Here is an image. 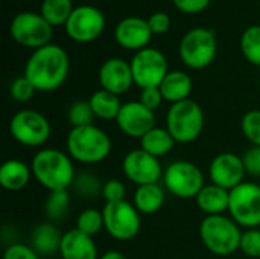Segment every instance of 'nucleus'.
I'll list each match as a JSON object with an SVG mask.
<instances>
[{
	"mask_svg": "<svg viewBox=\"0 0 260 259\" xmlns=\"http://www.w3.org/2000/svg\"><path fill=\"white\" fill-rule=\"evenodd\" d=\"M69 38L76 43H91L98 40L105 29V17L102 11L91 5L75 6L66 23Z\"/></svg>",
	"mask_w": 260,
	"mask_h": 259,
	"instance_id": "13",
	"label": "nucleus"
},
{
	"mask_svg": "<svg viewBox=\"0 0 260 259\" xmlns=\"http://www.w3.org/2000/svg\"><path fill=\"white\" fill-rule=\"evenodd\" d=\"M70 60L67 52L58 44H47L30 53L24 64V76L34 84L37 92H55L67 79Z\"/></svg>",
	"mask_w": 260,
	"mask_h": 259,
	"instance_id": "1",
	"label": "nucleus"
},
{
	"mask_svg": "<svg viewBox=\"0 0 260 259\" xmlns=\"http://www.w3.org/2000/svg\"><path fill=\"white\" fill-rule=\"evenodd\" d=\"M165 127L177 143H192L204 131L206 114L201 105L193 99H186L169 105L166 111Z\"/></svg>",
	"mask_w": 260,
	"mask_h": 259,
	"instance_id": "5",
	"label": "nucleus"
},
{
	"mask_svg": "<svg viewBox=\"0 0 260 259\" xmlns=\"http://www.w3.org/2000/svg\"><path fill=\"white\" fill-rule=\"evenodd\" d=\"M61 240L62 234L52 221L37 224L29 235V244L40 256H52L59 253Z\"/></svg>",
	"mask_w": 260,
	"mask_h": 259,
	"instance_id": "20",
	"label": "nucleus"
},
{
	"mask_svg": "<svg viewBox=\"0 0 260 259\" xmlns=\"http://www.w3.org/2000/svg\"><path fill=\"white\" fill-rule=\"evenodd\" d=\"M99 259H128L122 252L119 250H107L104 255H101Z\"/></svg>",
	"mask_w": 260,
	"mask_h": 259,
	"instance_id": "42",
	"label": "nucleus"
},
{
	"mask_svg": "<svg viewBox=\"0 0 260 259\" xmlns=\"http://www.w3.org/2000/svg\"><path fill=\"white\" fill-rule=\"evenodd\" d=\"M35 92L37 90H35L34 84L24 75L15 78L9 85V95L15 102H27V101H30L34 98V95H35Z\"/></svg>",
	"mask_w": 260,
	"mask_h": 259,
	"instance_id": "34",
	"label": "nucleus"
},
{
	"mask_svg": "<svg viewBox=\"0 0 260 259\" xmlns=\"http://www.w3.org/2000/svg\"><path fill=\"white\" fill-rule=\"evenodd\" d=\"M30 169L35 182L49 192L70 189L76 177L73 159L58 148L38 150L30 160Z\"/></svg>",
	"mask_w": 260,
	"mask_h": 259,
	"instance_id": "2",
	"label": "nucleus"
},
{
	"mask_svg": "<svg viewBox=\"0 0 260 259\" xmlns=\"http://www.w3.org/2000/svg\"><path fill=\"white\" fill-rule=\"evenodd\" d=\"M113 150L111 137L101 127L91 124L70 128L66 137V151L73 162L98 165L108 159Z\"/></svg>",
	"mask_w": 260,
	"mask_h": 259,
	"instance_id": "3",
	"label": "nucleus"
},
{
	"mask_svg": "<svg viewBox=\"0 0 260 259\" xmlns=\"http://www.w3.org/2000/svg\"><path fill=\"white\" fill-rule=\"evenodd\" d=\"M198 209L206 215H225L230 206V191L216 186L213 183H206L200 194L195 197Z\"/></svg>",
	"mask_w": 260,
	"mask_h": 259,
	"instance_id": "21",
	"label": "nucleus"
},
{
	"mask_svg": "<svg viewBox=\"0 0 260 259\" xmlns=\"http://www.w3.org/2000/svg\"><path fill=\"white\" fill-rule=\"evenodd\" d=\"M239 44L245 60L260 67V24L247 27L241 35Z\"/></svg>",
	"mask_w": 260,
	"mask_h": 259,
	"instance_id": "29",
	"label": "nucleus"
},
{
	"mask_svg": "<svg viewBox=\"0 0 260 259\" xmlns=\"http://www.w3.org/2000/svg\"><path fill=\"white\" fill-rule=\"evenodd\" d=\"M9 134L12 139L26 148H40L52 136L50 121L37 110H18L9 121Z\"/></svg>",
	"mask_w": 260,
	"mask_h": 259,
	"instance_id": "7",
	"label": "nucleus"
},
{
	"mask_svg": "<svg viewBox=\"0 0 260 259\" xmlns=\"http://www.w3.org/2000/svg\"><path fill=\"white\" fill-rule=\"evenodd\" d=\"M30 179H34L30 165L20 159H8L0 166V186L5 191L18 192L29 185Z\"/></svg>",
	"mask_w": 260,
	"mask_h": 259,
	"instance_id": "22",
	"label": "nucleus"
},
{
	"mask_svg": "<svg viewBox=\"0 0 260 259\" xmlns=\"http://www.w3.org/2000/svg\"><path fill=\"white\" fill-rule=\"evenodd\" d=\"M245 166L242 156L235 153H219L216 154L209 165V179L210 183L221 186L227 191H233L245 182Z\"/></svg>",
	"mask_w": 260,
	"mask_h": 259,
	"instance_id": "16",
	"label": "nucleus"
},
{
	"mask_svg": "<svg viewBox=\"0 0 260 259\" xmlns=\"http://www.w3.org/2000/svg\"><path fill=\"white\" fill-rule=\"evenodd\" d=\"M94 119L96 118H94V113L90 107L88 99L87 101H82V99L76 101L67 110V122L70 124V128L91 125Z\"/></svg>",
	"mask_w": 260,
	"mask_h": 259,
	"instance_id": "31",
	"label": "nucleus"
},
{
	"mask_svg": "<svg viewBox=\"0 0 260 259\" xmlns=\"http://www.w3.org/2000/svg\"><path fill=\"white\" fill-rule=\"evenodd\" d=\"M152 35L154 34L148 24V20L142 17H125L117 23L114 29L116 43L120 47L134 52L148 47Z\"/></svg>",
	"mask_w": 260,
	"mask_h": 259,
	"instance_id": "18",
	"label": "nucleus"
},
{
	"mask_svg": "<svg viewBox=\"0 0 260 259\" xmlns=\"http://www.w3.org/2000/svg\"><path fill=\"white\" fill-rule=\"evenodd\" d=\"M122 171L125 177L137 186L158 183L165 172L160 159L148 154L142 148H134L125 154L122 160Z\"/></svg>",
	"mask_w": 260,
	"mask_h": 259,
	"instance_id": "14",
	"label": "nucleus"
},
{
	"mask_svg": "<svg viewBox=\"0 0 260 259\" xmlns=\"http://www.w3.org/2000/svg\"><path fill=\"white\" fill-rule=\"evenodd\" d=\"M241 130L251 145L260 147V110H250L242 116Z\"/></svg>",
	"mask_w": 260,
	"mask_h": 259,
	"instance_id": "33",
	"label": "nucleus"
},
{
	"mask_svg": "<svg viewBox=\"0 0 260 259\" xmlns=\"http://www.w3.org/2000/svg\"><path fill=\"white\" fill-rule=\"evenodd\" d=\"M242 162L245 166V171L251 177H260V147L251 145L244 154Z\"/></svg>",
	"mask_w": 260,
	"mask_h": 259,
	"instance_id": "38",
	"label": "nucleus"
},
{
	"mask_svg": "<svg viewBox=\"0 0 260 259\" xmlns=\"http://www.w3.org/2000/svg\"><path fill=\"white\" fill-rule=\"evenodd\" d=\"M102 186H104V182H101V179L96 177L94 174L81 172V174H76L72 188L75 189V192L78 195L91 198V197H96L98 194L102 192Z\"/></svg>",
	"mask_w": 260,
	"mask_h": 259,
	"instance_id": "32",
	"label": "nucleus"
},
{
	"mask_svg": "<svg viewBox=\"0 0 260 259\" xmlns=\"http://www.w3.org/2000/svg\"><path fill=\"white\" fill-rule=\"evenodd\" d=\"M158 89L163 95V99L172 105V104L189 99L192 89H193V82H192V78L186 72L169 70V73L165 76Z\"/></svg>",
	"mask_w": 260,
	"mask_h": 259,
	"instance_id": "23",
	"label": "nucleus"
},
{
	"mask_svg": "<svg viewBox=\"0 0 260 259\" xmlns=\"http://www.w3.org/2000/svg\"><path fill=\"white\" fill-rule=\"evenodd\" d=\"M70 203H72V198H70L69 189L67 191L49 192V195H47V198L44 202V215H46V218L50 220L52 223L58 221V220H62L69 214Z\"/></svg>",
	"mask_w": 260,
	"mask_h": 259,
	"instance_id": "28",
	"label": "nucleus"
},
{
	"mask_svg": "<svg viewBox=\"0 0 260 259\" xmlns=\"http://www.w3.org/2000/svg\"><path fill=\"white\" fill-rule=\"evenodd\" d=\"M101 89L117 96L125 95L134 84L131 64L122 58H108L102 63L98 72Z\"/></svg>",
	"mask_w": 260,
	"mask_h": 259,
	"instance_id": "17",
	"label": "nucleus"
},
{
	"mask_svg": "<svg viewBox=\"0 0 260 259\" xmlns=\"http://www.w3.org/2000/svg\"><path fill=\"white\" fill-rule=\"evenodd\" d=\"M218 53V38L212 29L193 27L184 34L178 46V55L184 66L193 70L209 67Z\"/></svg>",
	"mask_w": 260,
	"mask_h": 259,
	"instance_id": "6",
	"label": "nucleus"
},
{
	"mask_svg": "<svg viewBox=\"0 0 260 259\" xmlns=\"http://www.w3.org/2000/svg\"><path fill=\"white\" fill-rule=\"evenodd\" d=\"M125 194H126V189H125V185L120 180L110 179V180L104 182L101 195L105 200V203H117V202H122V200H125Z\"/></svg>",
	"mask_w": 260,
	"mask_h": 259,
	"instance_id": "36",
	"label": "nucleus"
},
{
	"mask_svg": "<svg viewBox=\"0 0 260 259\" xmlns=\"http://www.w3.org/2000/svg\"><path fill=\"white\" fill-rule=\"evenodd\" d=\"M134 84L143 89L160 87L165 76L169 73L168 60L165 53L155 47H145L134 53L129 61Z\"/></svg>",
	"mask_w": 260,
	"mask_h": 259,
	"instance_id": "12",
	"label": "nucleus"
},
{
	"mask_svg": "<svg viewBox=\"0 0 260 259\" xmlns=\"http://www.w3.org/2000/svg\"><path fill=\"white\" fill-rule=\"evenodd\" d=\"M79 232L88 235V237H96L104 231V215L102 211H98L94 208H88L79 212L76 217V227Z\"/></svg>",
	"mask_w": 260,
	"mask_h": 259,
	"instance_id": "30",
	"label": "nucleus"
},
{
	"mask_svg": "<svg viewBox=\"0 0 260 259\" xmlns=\"http://www.w3.org/2000/svg\"><path fill=\"white\" fill-rule=\"evenodd\" d=\"M117 128L131 139H142L148 131L157 127L155 111L145 107L140 101L125 102L116 118Z\"/></svg>",
	"mask_w": 260,
	"mask_h": 259,
	"instance_id": "15",
	"label": "nucleus"
},
{
	"mask_svg": "<svg viewBox=\"0 0 260 259\" xmlns=\"http://www.w3.org/2000/svg\"><path fill=\"white\" fill-rule=\"evenodd\" d=\"M9 34L20 46L37 50L50 44L53 26H50L41 14L24 11L12 18L9 24Z\"/></svg>",
	"mask_w": 260,
	"mask_h": 259,
	"instance_id": "10",
	"label": "nucleus"
},
{
	"mask_svg": "<svg viewBox=\"0 0 260 259\" xmlns=\"http://www.w3.org/2000/svg\"><path fill=\"white\" fill-rule=\"evenodd\" d=\"M148 24H149L154 35H163L171 29L172 21H171L169 14H166L163 11H158V12H154V14L149 15Z\"/></svg>",
	"mask_w": 260,
	"mask_h": 259,
	"instance_id": "39",
	"label": "nucleus"
},
{
	"mask_svg": "<svg viewBox=\"0 0 260 259\" xmlns=\"http://www.w3.org/2000/svg\"><path fill=\"white\" fill-rule=\"evenodd\" d=\"M242 227L227 215L204 217L200 223L203 246L215 256H230L241 247Z\"/></svg>",
	"mask_w": 260,
	"mask_h": 259,
	"instance_id": "4",
	"label": "nucleus"
},
{
	"mask_svg": "<svg viewBox=\"0 0 260 259\" xmlns=\"http://www.w3.org/2000/svg\"><path fill=\"white\" fill-rule=\"evenodd\" d=\"M239 250L248 258H260V227H257V229H245L242 232Z\"/></svg>",
	"mask_w": 260,
	"mask_h": 259,
	"instance_id": "35",
	"label": "nucleus"
},
{
	"mask_svg": "<svg viewBox=\"0 0 260 259\" xmlns=\"http://www.w3.org/2000/svg\"><path fill=\"white\" fill-rule=\"evenodd\" d=\"M175 143V139L171 136L166 127H154L140 139V148L157 159H161L172 153Z\"/></svg>",
	"mask_w": 260,
	"mask_h": 259,
	"instance_id": "25",
	"label": "nucleus"
},
{
	"mask_svg": "<svg viewBox=\"0 0 260 259\" xmlns=\"http://www.w3.org/2000/svg\"><path fill=\"white\" fill-rule=\"evenodd\" d=\"M175 8L184 14H200L206 11L210 5V0H172Z\"/></svg>",
	"mask_w": 260,
	"mask_h": 259,
	"instance_id": "41",
	"label": "nucleus"
},
{
	"mask_svg": "<svg viewBox=\"0 0 260 259\" xmlns=\"http://www.w3.org/2000/svg\"><path fill=\"white\" fill-rule=\"evenodd\" d=\"M139 101H140L145 107H148L149 110H152V111H155V110L165 102L163 95H161V92H160L158 87L143 89V90L140 92V99H139Z\"/></svg>",
	"mask_w": 260,
	"mask_h": 259,
	"instance_id": "40",
	"label": "nucleus"
},
{
	"mask_svg": "<svg viewBox=\"0 0 260 259\" xmlns=\"http://www.w3.org/2000/svg\"><path fill=\"white\" fill-rule=\"evenodd\" d=\"M165 189L177 198H195L206 185V176L198 165L189 160H175L165 168Z\"/></svg>",
	"mask_w": 260,
	"mask_h": 259,
	"instance_id": "8",
	"label": "nucleus"
},
{
	"mask_svg": "<svg viewBox=\"0 0 260 259\" xmlns=\"http://www.w3.org/2000/svg\"><path fill=\"white\" fill-rule=\"evenodd\" d=\"M165 186L158 183L137 186L133 195V205L142 215H154L165 205Z\"/></svg>",
	"mask_w": 260,
	"mask_h": 259,
	"instance_id": "24",
	"label": "nucleus"
},
{
	"mask_svg": "<svg viewBox=\"0 0 260 259\" xmlns=\"http://www.w3.org/2000/svg\"><path fill=\"white\" fill-rule=\"evenodd\" d=\"M3 259H40V255L30 247V244L11 243L3 252Z\"/></svg>",
	"mask_w": 260,
	"mask_h": 259,
	"instance_id": "37",
	"label": "nucleus"
},
{
	"mask_svg": "<svg viewBox=\"0 0 260 259\" xmlns=\"http://www.w3.org/2000/svg\"><path fill=\"white\" fill-rule=\"evenodd\" d=\"M59 255L61 259H99L94 238L78 229H70L62 234Z\"/></svg>",
	"mask_w": 260,
	"mask_h": 259,
	"instance_id": "19",
	"label": "nucleus"
},
{
	"mask_svg": "<svg viewBox=\"0 0 260 259\" xmlns=\"http://www.w3.org/2000/svg\"><path fill=\"white\" fill-rule=\"evenodd\" d=\"M73 9V0H43L40 14L50 26H66Z\"/></svg>",
	"mask_w": 260,
	"mask_h": 259,
	"instance_id": "27",
	"label": "nucleus"
},
{
	"mask_svg": "<svg viewBox=\"0 0 260 259\" xmlns=\"http://www.w3.org/2000/svg\"><path fill=\"white\" fill-rule=\"evenodd\" d=\"M104 231L116 241H131L142 229V214L133 202L122 200L117 203H105L102 209Z\"/></svg>",
	"mask_w": 260,
	"mask_h": 259,
	"instance_id": "9",
	"label": "nucleus"
},
{
	"mask_svg": "<svg viewBox=\"0 0 260 259\" xmlns=\"http://www.w3.org/2000/svg\"><path fill=\"white\" fill-rule=\"evenodd\" d=\"M229 217L242 229L260 227V185L244 182L230 191Z\"/></svg>",
	"mask_w": 260,
	"mask_h": 259,
	"instance_id": "11",
	"label": "nucleus"
},
{
	"mask_svg": "<svg viewBox=\"0 0 260 259\" xmlns=\"http://www.w3.org/2000/svg\"><path fill=\"white\" fill-rule=\"evenodd\" d=\"M88 102L94 113V118L101 121H116L123 105L120 101V96L110 93L104 89L93 92L91 96L88 98Z\"/></svg>",
	"mask_w": 260,
	"mask_h": 259,
	"instance_id": "26",
	"label": "nucleus"
}]
</instances>
